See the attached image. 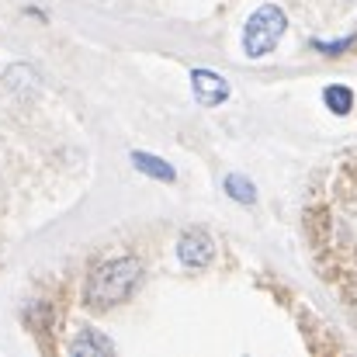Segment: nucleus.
<instances>
[{"label":"nucleus","mask_w":357,"mask_h":357,"mask_svg":"<svg viewBox=\"0 0 357 357\" xmlns=\"http://www.w3.org/2000/svg\"><path fill=\"white\" fill-rule=\"evenodd\" d=\"M139 281H142V264L135 257H115L91 274L84 298L91 309H112V305H121L139 288Z\"/></svg>","instance_id":"f257e3e1"},{"label":"nucleus","mask_w":357,"mask_h":357,"mask_svg":"<svg viewBox=\"0 0 357 357\" xmlns=\"http://www.w3.org/2000/svg\"><path fill=\"white\" fill-rule=\"evenodd\" d=\"M284 28H288L284 10L274 7V3H264L260 10L250 14V21H246V28H243V52H246L250 59H264V56L281 42Z\"/></svg>","instance_id":"f03ea898"},{"label":"nucleus","mask_w":357,"mask_h":357,"mask_svg":"<svg viewBox=\"0 0 357 357\" xmlns=\"http://www.w3.org/2000/svg\"><path fill=\"white\" fill-rule=\"evenodd\" d=\"M177 257H181L184 267L202 271V267H208L212 257H215V239L208 236L205 229H188L184 236L177 239Z\"/></svg>","instance_id":"7ed1b4c3"},{"label":"nucleus","mask_w":357,"mask_h":357,"mask_svg":"<svg viewBox=\"0 0 357 357\" xmlns=\"http://www.w3.org/2000/svg\"><path fill=\"white\" fill-rule=\"evenodd\" d=\"M191 91H195V101H198L202 108H215V105H222V101L229 98L226 77H219V73H212V70H195V73H191Z\"/></svg>","instance_id":"20e7f679"},{"label":"nucleus","mask_w":357,"mask_h":357,"mask_svg":"<svg viewBox=\"0 0 357 357\" xmlns=\"http://www.w3.org/2000/svg\"><path fill=\"white\" fill-rule=\"evenodd\" d=\"M115 351V344L108 340V337H101L98 330H80V337L70 344V354H84V357H91V354H112Z\"/></svg>","instance_id":"39448f33"},{"label":"nucleus","mask_w":357,"mask_h":357,"mask_svg":"<svg viewBox=\"0 0 357 357\" xmlns=\"http://www.w3.org/2000/svg\"><path fill=\"white\" fill-rule=\"evenodd\" d=\"M132 163H135V170H142V174H149L153 181H174L177 174H174V167L167 163V160H160V156H153V153H132Z\"/></svg>","instance_id":"423d86ee"},{"label":"nucleus","mask_w":357,"mask_h":357,"mask_svg":"<svg viewBox=\"0 0 357 357\" xmlns=\"http://www.w3.org/2000/svg\"><path fill=\"white\" fill-rule=\"evenodd\" d=\"M323 101H326V108L333 112V115H351V108H354V91L351 87H340V84H333V87H326L323 91Z\"/></svg>","instance_id":"0eeeda50"},{"label":"nucleus","mask_w":357,"mask_h":357,"mask_svg":"<svg viewBox=\"0 0 357 357\" xmlns=\"http://www.w3.org/2000/svg\"><path fill=\"white\" fill-rule=\"evenodd\" d=\"M226 191H229V198L239 202V205H253V202H257V188H253V181H246L243 174H229V177H226Z\"/></svg>","instance_id":"6e6552de"},{"label":"nucleus","mask_w":357,"mask_h":357,"mask_svg":"<svg viewBox=\"0 0 357 357\" xmlns=\"http://www.w3.org/2000/svg\"><path fill=\"white\" fill-rule=\"evenodd\" d=\"M312 45H316V49H319L323 56H344L347 49H354V45H357V35H347V38H337V42H319V38H316Z\"/></svg>","instance_id":"1a4fd4ad"}]
</instances>
